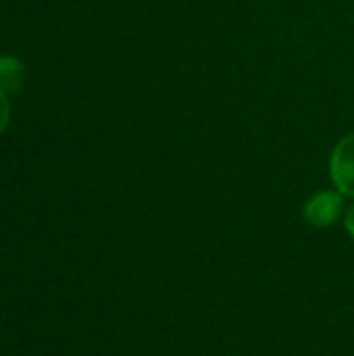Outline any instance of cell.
<instances>
[{"label": "cell", "instance_id": "5", "mask_svg": "<svg viewBox=\"0 0 354 356\" xmlns=\"http://www.w3.org/2000/svg\"><path fill=\"white\" fill-rule=\"evenodd\" d=\"M346 232L354 238V204L348 209V213H346Z\"/></svg>", "mask_w": 354, "mask_h": 356}, {"label": "cell", "instance_id": "4", "mask_svg": "<svg viewBox=\"0 0 354 356\" xmlns=\"http://www.w3.org/2000/svg\"><path fill=\"white\" fill-rule=\"evenodd\" d=\"M10 123V102L6 98V92L0 90V134L8 127Z\"/></svg>", "mask_w": 354, "mask_h": 356}, {"label": "cell", "instance_id": "2", "mask_svg": "<svg viewBox=\"0 0 354 356\" xmlns=\"http://www.w3.org/2000/svg\"><path fill=\"white\" fill-rule=\"evenodd\" d=\"M344 209V196L338 190H321L313 194L305 204V219L313 227H330L334 225Z\"/></svg>", "mask_w": 354, "mask_h": 356}, {"label": "cell", "instance_id": "1", "mask_svg": "<svg viewBox=\"0 0 354 356\" xmlns=\"http://www.w3.org/2000/svg\"><path fill=\"white\" fill-rule=\"evenodd\" d=\"M330 177L342 196L354 198V131L338 140L330 156Z\"/></svg>", "mask_w": 354, "mask_h": 356}, {"label": "cell", "instance_id": "3", "mask_svg": "<svg viewBox=\"0 0 354 356\" xmlns=\"http://www.w3.org/2000/svg\"><path fill=\"white\" fill-rule=\"evenodd\" d=\"M25 81V67L19 58L2 54L0 56V90L19 92Z\"/></svg>", "mask_w": 354, "mask_h": 356}]
</instances>
